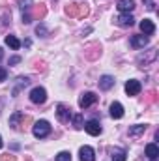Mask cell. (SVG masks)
Here are the masks:
<instances>
[{
	"instance_id": "1",
	"label": "cell",
	"mask_w": 159,
	"mask_h": 161,
	"mask_svg": "<svg viewBox=\"0 0 159 161\" xmlns=\"http://www.w3.org/2000/svg\"><path fill=\"white\" fill-rule=\"evenodd\" d=\"M88 6L86 4H68L66 6V15H69V17H75V19H84L86 15H88Z\"/></svg>"
},
{
	"instance_id": "2",
	"label": "cell",
	"mask_w": 159,
	"mask_h": 161,
	"mask_svg": "<svg viewBox=\"0 0 159 161\" xmlns=\"http://www.w3.org/2000/svg\"><path fill=\"white\" fill-rule=\"evenodd\" d=\"M32 133H34L36 139H45L51 133V124L47 120H38L34 124V127H32Z\"/></svg>"
},
{
	"instance_id": "3",
	"label": "cell",
	"mask_w": 159,
	"mask_h": 161,
	"mask_svg": "<svg viewBox=\"0 0 159 161\" xmlns=\"http://www.w3.org/2000/svg\"><path fill=\"white\" fill-rule=\"evenodd\" d=\"M45 99H47V92H45L43 86H36V88H32V92H30V101H32V103L41 105V103H45Z\"/></svg>"
},
{
	"instance_id": "4",
	"label": "cell",
	"mask_w": 159,
	"mask_h": 161,
	"mask_svg": "<svg viewBox=\"0 0 159 161\" xmlns=\"http://www.w3.org/2000/svg\"><path fill=\"white\" fill-rule=\"evenodd\" d=\"M96 101H97V96H96L94 92H84L79 97V107L80 109H88V107L94 105Z\"/></svg>"
},
{
	"instance_id": "5",
	"label": "cell",
	"mask_w": 159,
	"mask_h": 161,
	"mask_svg": "<svg viewBox=\"0 0 159 161\" xmlns=\"http://www.w3.org/2000/svg\"><path fill=\"white\" fill-rule=\"evenodd\" d=\"M140 90H142V84L137 79H129L125 82V94H127V96H139Z\"/></svg>"
},
{
	"instance_id": "6",
	"label": "cell",
	"mask_w": 159,
	"mask_h": 161,
	"mask_svg": "<svg viewBox=\"0 0 159 161\" xmlns=\"http://www.w3.org/2000/svg\"><path fill=\"white\" fill-rule=\"evenodd\" d=\"M56 116H58V120L62 122V124H68L69 118H71V113H69V109H68L64 103H60V105L56 107Z\"/></svg>"
},
{
	"instance_id": "7",
	"label": "cell",
	"mask_w": 159,
	"mask_h": 161,
	"mask_svg": "<svg viewBox=\"0 0 159 161\" xmlns=\"http://www.w3.org/2000/svg\"><path fill=\"white\" fill-rule=\"evenodd\" d=\"M84 129H86V133L92 135V137H97V135L101 133V125H99V122L97 120L86 122V124H84Z\"/></svg>"
},
{
	"instance_id": "8",
	"label": "cell",
	"mask_w": 159,
	"mask_h": 161,
	"mask_svg": "<svg viewBox=\"0 0 159 161\" xmlns=\"http://www.w3.org/2000/svg\"><path fill=\"white\" fill-rule=\"evenodd\" d=\"M114 21H116V25H120V26H133L135 25V19H133L131 13H120Z\"/></svg>"
},
{
	"instance_id": "9",
	"label": "cell",
	"mask_w": 159,
	"mask_h": 161,
	"mask_svg": "<svg viewBox=\"0 0 159 161\" xmlns=\"http://www.w3.org/2000/svg\"><path fill=\"white\" fill-rule=\"evenodd\" d=\"M79 156H80V161H96V152L92 146H82L79 150Z\"/></svg>"
},
{
	"instance_id": "10",
	"label": "cell",
	"mask_w": 159,
	"mask_h": 161,
	"mask_svg": "<svg viewBox=\"0 0 159 161\" xmlns=\"http://www.w3.org/2000/svg\"><path fill=\"white\" fill-rule=\"evenodd\" d=\"M148 36H140V34H137V36H133L131 38V47L133 49H144L146 45H148Z\"/></svg>"
},
{
	"instance_id": "11",
	"label": "cell",
	"mask_w": 159,
	"mask_h": 161,
	"mask_svg": "<svg viewBox=\"0 0 159 161\" xmlns=\"http://www.w3.org/2000/svg\"><path fill=\"white\" fill-rule=\"evenodd\" d=\"M30 84V79L28 77H17V82H15V86H13V90H11V96H17L23 88H26Z\"/></svg>"
},
{
	"instance_id": "12",
	"label": "cell",
	"mask_w": 159,
	"mask_h": 161,
	"mask_svg": "<svg viewBox=\"0 0 159 161\" xmlns=\"http://www.w3.org/2000/svg\"><path fill=\"white\" fill-rule=\"evenodd\" d=\"M116 8H118L122 13H129V11L135 9V0H118Z\"/></svg>"
},
{
	"instance_id": "13",
	"label": "cell",
	"mask_w": 159,
	"mask_h": 161,
	"mask_svg": "<svg viewBox=\"0 0 159 161\" xmlns=\"http://www.w3.org/2000/svg\"><path fill=\"white\" fill-rule=\"evenodd\" d=\"M140 30H142L144 36H150V34L156 32V25H154L150 19H144V21H140Z\"/></svg>"
},
{
	"instance_id": "14",
	"label": "cell",
	"mask_w": 159,
	"mask_h": 161,
	"mask_svg": "<svg viewBox=\"0 0 159 161\" xmlns=\"http://www.w3.org/2000/svg\"><path fill=\"white\" fill-rule=\"evenodd\" d=\"M114 77H111V75H103L101 79H99V88L101 90H111L112 86H114Z\"/></svg>"
},
{
	"instance_id": "15",
	"label": "cell",
	"mask_w": 159,
	"mask_h": 161,
	"mask_svg": "<svg viewBox=\"0 0 159 161\" xmlns=\"http://www.w3.org/2000/svg\"><path fill=\"white\" fill-rule=\"evenodd\" d=\"M156 58H157V51H150V54H146V56H144V54H140L137 62H139V64H144V66H148V64H150V62H154ZM144 66H142V68H144Z\"/></svg>"
},
{
	"instance_id": "16",
	"label": "cell",
	"mask_w": 159,
	"mask_h": 161,
	"mask_svg": "<svg viewBox=\"0 0 159 161\" xmlns=\"http://www.w3.org/2000/svg\"><path fill=\"white\" fill-rule=\"evenodd\" d=\"M111 116H112V118H116V120L123 116V107H122V103L114 101V103L111 105Z\"/></svg>"
},
{
	"instance_id": "17",
	"label": "cell",
	"mask_w": 159,
	"mask_h": 161,
	"mask_svg": "<svg viewBox=\"0 0 159 161\" xmlns=\"http://www.w3.org/2000/svg\"><path fill=\"white\" fill-rule=\"evenodd\" d=\"M23 113L21 111H15L11 116H9V127H13V129H19V122L23 120Z\"/></svg>"
},
{
	"instance_id": "18",
	"label": "cell",
	"mask_w": 159,
	"mask_h": 161,
	"mask_svg": "<svg viewBox=\"0 0 159 161\" xmlns=\"http://www.w3.org/2000/svg\"><path fill=\"white\" fill-rule=\"evenodd\" d=\"M146 156H148L150 159H157L159 148H157V144H156V142H150V144L146 146Z\"/></svg>"
},
{
	"instance_id": "19",
	"label": "cell",
	"mask_w": 159,
	"mask_h": 161,
	"mask_svg": "<svg viewBox=\"0 0 159 161\" xmlns=\"http://www.w3.org/2000/svg\"><path fill=\"white\" fill-rule=\"evenodd\" d=\"M144 131H146V125H142V124H137V125L129 127V137H139V135H142Z\"/></svg>"
},
{
	"instance_id": "20",
	"label": "cell",
	"mask_w": 159,
	"mask_h": 161,
	"mask_svg": "<svg viewBox=\"0 0 159 161\" xmlns=\"http://www.w3.org/2000/svg\"><path fill=\"white\" fill-rule=\"evenodd\" d=\"M6 45H9L13 51H17V49L21 47V41L17 40L15 36H6Z\"/></svg>"
},
{
	"instance_id": "21",
	"label": "cell",
	"mask_w": 159,
	"mask_h": 161,
	"mask_svg": "<svg viewBox=\"0 0 159 161\" xmlns=\"http://www.w3.org/2000/svg\"><path fill=\"white\" fill-rule=\"evenodd\" d=\"M71 120H73V127H75V129H82V127H84L82 114H75V116H71Z\"/></svg>"
},
{
	"instance_id": "22",
	"label": "cell",
	"mask_w": 159,
	"mask_h": 161,
	"mask_svg": "<svg viewBox=\"0 0 159 161\" xmlns=\"http://www.w3.org/2000/svg\"><path fill=\"white\" fill-rule=\"evenodd\" d=\"M45 13H47V9H45V6H43V4H40V6H36V9H34V17H36V19H43V17H45Z\"/></svg>"
},
{
	"instance_id": "23",
	"label": "cell",
	"mask_w": 159,
	"mask_h": 161,
	"mask_svg": "<svg viewBox=\"0 0 159 161\" xmlns=\"http://www.w3.org/2000/svg\"><path fill=\"white\" fill-rule=\"evenodd\" d=\"M19 6H21L23 11H28V9L34 6V0H19Z\"/></svg>"
},
{
	"instance_id": "24",
	"label": "cell",
	"mask_w": 159,
	"mask_h": 161,
	"mask_svg": "<svg viewBox=\"0 0 159 161\" xmlns=\"http://www.w3.org/2000/svg\"><path fill=\"white\" fill-rule=\"evenodd\" d=\"M56 161H71V154L69 152H60L56 156Z\"/></svg>"
},
{
	"instance_id": "25",
	"label": "cell",
	"mask_w": 159,
	"mask_h": 161,
	"mask_svg": "<svg viewBox=\"0 0 159 161\" xmlns=\"http://www.w3.org/2000/svg\"><path fill=\"white\" fill-rule=\"evenodd\" d=\"M36 34H38V36H41V38H45V36L49 34V30H47L43 25H38V26H36Z\"/></svg>"
},
{
	"instance_id": "26",
	"label": "cell",
	"mask_w": 159,
	"mask_h": 161,
	"mask_svg": "<svg viewBox=\"0 0 159 161\" xmlns=\"http://www.w3.org/2000/svg\"><path fill=\"white\" fill-rule=\"evenodd\" d=\"M112 161H125V152L123 150H116V156L112 158Z\"/></svg>"
},
{
	"instance_id": "27",
	"label": "cell",
	"mask_w": 159,
	"mask_h": 161,
	"mask_svg": "<svg viewBox=\"0 0 159 161\" xmlns=\"http://www.w3.org/2000/svg\"><path fill=\"white\" fill-rule=\"evenodd\" d=\"M0 161H17V158L13 154H2L0 156Z\"/></svg>"
},
{
	"instance_id": "28",
	"label": "cell",
	"mask_w": 159,
	"mask_h": 161,
	"mask_svg": "<svg viewBox=\"0 0 159 161\" xmlns=\"http://www.w3.org/2000/svg\"><path fill=\"white\" fill-rule=\"evenodd\" d=\"M144 4H146V9H150V11L156 9V2L154 0H144Z\"/></svg>"
},
{
	"instance_id": "29",
	"label": "cell",
	"mask_w": 159,
	"mask_h": 161,
	"mask_svg": "<svg viewBox=\"0 0 159 161\" xmlns=\"http://www.w3.org/2000/svg\"><path fill=\"white\" fill-rule=\"evenodd\" d=\"M23 23H25V25H28V23H32V15H30L28 11H26V13H23Z\"/></svg>"
},
{
	"instance_id": "30",
	"label": "cell",
	"mask_w": 159,
	"mask_h": 161,
	"mask_svg": "<svg viewBox=\"0 0 159 161\" xmlns=\"http://www.w3.org/2000/svg\"><path fill=\"white\" fill-rule=\"evenodd\" d=\"M21 62V56H13V58H9V66H15V64H19Z\"/></svg>"
},
{
	"instance_id": "31",
	"label": "cell",
	"mask_w": 159,
	"mask_h": 161,
	"mask_svg": "<svg viewBox=\"0 0 159 161\" xmlns=\"http://www.w3.org/2000/svg\"><path fill=\"white\" fill-rule=\"evenodd\" d=\"M6 77H8V71H6V69H0V82L6 80Z\"/></svg>"
},
{
	"instance_id": "32",
	"label": "cell",
	"mask_w": 159,
	"mask_h": 161,
	"mask_svg": "<svg viewBox=\"0 0 159 161\" xmlns=\"http://www.w3.org/2000/svg\"><path fill=\"white\" fill-rule=\"evenodd\" d=\"M2 56H4V51H2V49H0V60H2Z\"/></svg>"
},
{
	"instance_id": "33",
	"label": "cell",
	"mask_w": 159,
	"mask_h": 161,
	"mask_svg": "<svg viewBox=\"0 0 159 161\" xmlns=\"http://www.w3.org/2000/svg\"><path fill=\"white\" fill-rule=\"evenodd\" d=\"M2 146H4V142H2V137H0V148H2Z\"/></svg>"
},
{
	"instance_id": "34",
	"label": "cell",
	"mask_w": 159,
	"mask_h": 161,
	"mask_svg": "<svg viewBox=\"0 0 159 161\" xmlns=\"http://www.w3.org/2000/svg\"><path fill=\"white\" fill-rule=\"evenodd\" d=\"M2 107H4V103H2V99H0V111H2Z\"/></svg>"
}]
</instances>
